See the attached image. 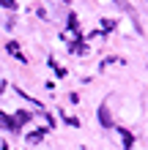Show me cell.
Wrapping results in <instances>:
<instances>
[{
    "mask_svg": "<svg viewBox=\"0 0 148 150\" xmlns=\"http://www.w3.org/2000/svg\"><path fill=\"white\" fill-rule=\"evenodd\" d=\"M118 134H121V139H124V147H126V150H132V147H134V137L129 134L126 128H118Z\"/></svg>",
    "mask_w": 148,
    "mask_h": 150,
    "instance_id": "3",
    "label": "cell"
},
{
    "mask_svg": "<svg viewBox=\"0 0 148 150\" xmlns=\"http://www.w3.org/2000/svg\"><path fill=\"white\" fill-rule=\"evenodd\" d=\"M99 123H102L104 128L112 126V115H110V109H107V104H102V107H99Z\"/></svg>",
    "mask_w": 148,
    "mask_h": 150,
    "instance_id": "1",
    "label": "cell"
},
{
    "mask_svg": "<svg viewBox=\"0 0 148 150\" xmlns=\"http://www.w3.org/2000/svg\"><path fill=\"white\" fill-rule=\"evenodd\" d=\"M14 120H16V126H22V123H28V120H30V112H16V115H14Z\"/></svg>",
    "mask_w": 148,
    "mask_h": 150,
    "instance_id": "5",
    "label": "cell"
},
{
    "mask_svg": "<svg viewBox=\"0 0 148 150\" xmlns=\"http://www.w3.org/2000/svg\"><path fill=\"white\" fill-rule=\"evenodd\" d=\"M41 137H44V131H33V134H30V142H39Z\"/></svg>",
    "mask_w": 148,
    "mask_h": 150,
    "instance_id": "7",
    "label": "cell"
},
{
    "mask_svg": "<svg viewBox=\"0 0 148 150\" xmlns=\"http://www.w3.org/2000/svg\"><path fill=\"white\" fill-rule=\"evenodd\" d=\"M8 52H11V55H14L16 60H22V63H25V60H28V57H25L22 52H19V47H16V41H8Z\"/></svg>",
    "mask_w": 148,
    "mask_h": 150,
    "instance_id": "4",
    "label": "cell"
},
{
    "mask_svg": "<svg viewBox=\"0 0 148 150\" xmlns=\"http://www.w3.org/2000/svg\"><path fill=\"white\" fill-rule=\"evenodd\" d=\"M0 126L8 128V131H16V128H19V126H16V120L11 117V115H6L3 109H0Z\"/></svg>",
    "mask_w": 148,
    "mask_h": 150,
    "instance_id": "2",
    "label": "cell"
},
{
    "mask_svg": "<svg viewBox=\"0 0 148 150\" xmlns=\"http://www.w3.org/2000/svg\"><path fill=\"white\" fill-rule=\"evenodd\" d=\"M0 6L3 8H16V0H0Z\"/></svg>",
    "mask_w": 148,
    "mask_h": 150,
    "instance_id": "6",
    "label": "cell"
}]
</instances>
